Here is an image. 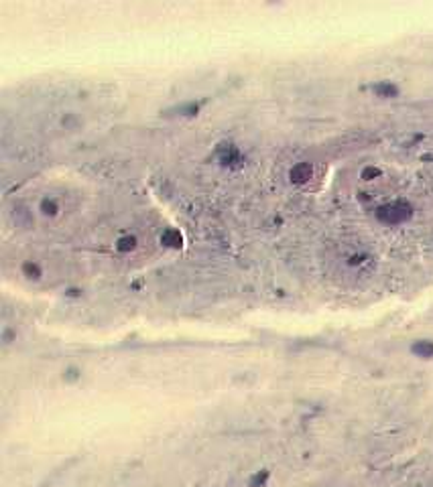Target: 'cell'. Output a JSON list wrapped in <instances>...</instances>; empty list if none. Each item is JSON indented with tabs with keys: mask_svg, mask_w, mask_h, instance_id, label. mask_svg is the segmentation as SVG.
Listing matches in <instances>:
<instances>
[{
	"mask_svg": "<svg viewBox=\"0 0 433 487\" xmlns=\"http://www.w3.org/2000/svg\"><path fill=\"white\" fill-rule=\"evenodd\" d=\"M413 354H417L419 357H431L433 356V343L429 341H417L413 345Z\"/></svg>",
	"mask_w": 433,
	"mask_h": 487,
	"instance_id": "cell-3",
	"label": "cell"
},
{
	"mask_svg": "<svg viewBox=\"0 0 433 487\" xmlns=\"http://www.w3.org/2000/svg\"><path fill=\"white\" fill-rule=\"evenodd\" d=\"M309 177H311V166L309 164H297L295 169L291 171V179L295 183H305Z\"/></svg>",
	"mask_w": 433,
	"mask_h": 487,
	"instance_id": "cell-2",
	"label": "cell"
},
{
	"mask_svg": "<svg viewBox=\"0 0 433 487\" xmlns=\"http://www.w3.org/2000/svg\"><path fill=\"white\" fill-rule=\"evenodd\" d=\"M409 215H411V211L403 203H391L387 207H380V211H378V217L385 222H403Z\"/></svg>",
	"mask_w": 433,
	"mask_h": 487,
	"instance_id": "cell-1",
	"label": "cell"
},
{
	"mask_svg": "<svg viewBox=\"0 0 433 487\" xmlns=\"http://www.w3.org/2000/svg\"><path fill=\"white\" fill-rule=\"evenodd\" d=\"M378 90L382 92V96H391V94H397V88H395V86H389V83H387V86H380Z\"/></svg>",
	"mask_w": 433,
	"mask_h": 487,
	"instance_id": "cell-4",
	"label": "cell"
}]
</instances>
